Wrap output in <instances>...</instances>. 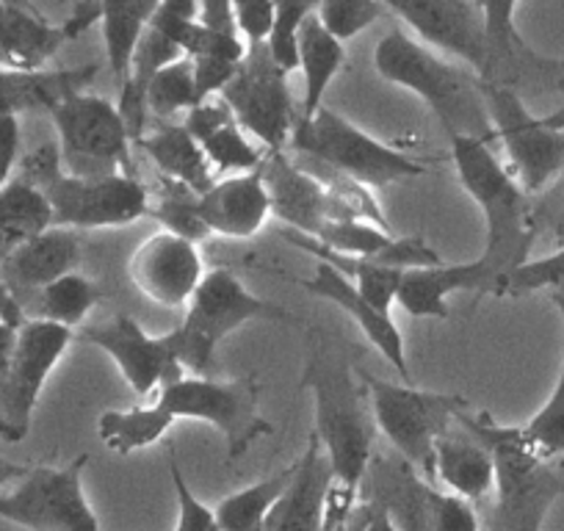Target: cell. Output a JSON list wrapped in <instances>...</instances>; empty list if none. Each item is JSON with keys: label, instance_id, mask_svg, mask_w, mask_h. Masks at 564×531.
I'll use <instances>...</instances> for the list:
<instances>
[{"label": "cell", "instance_id": "cell-1", "mask_svg": "<svg viewBox=\"0 0 564 531\" xmlns=\"http://www.w3.org/2000/svg\"><path fill=\"white\" fill-rule=\"evenodd\" d=\"M452 159L459 183L479 205L485 219V252L479 263L487 274V294H501V285L520 263L529 260L536 241L531 197L490 148V139L452 137Z\"/></svg>", "mask_w": 564, "mask_h": 531}, {"label": "cell", "instance_id": "cell-2", "mask_svg": "<svg viewBox=\"0 0 564 531\" xmlns=\"http://www.w3.org/2000/svg\"><path fill=\"white\" fill-rule=\"evenodd\" d=\"M302 382L313 393V404H316L313 435L327 452L335 481L357 492L373 457V441H377V421H373L360 368H351L344 357L329 349L327 340H318L316 349L311 351Z\"/></svg>", "mask_w": 564, "mask_h": 531}, {"label": "cell", "instance_id": "cell-3", "mask_svg": "<svg viewBox=\"0 0 564 531\" xmlns=\"http://www.w3.org/2000/svg\"><path fill=\"white\" fill-rule=\"evenodd\" d=\"M373 69L388 84L410 89L421 97L443 130L452 137L496 139L487 117L485 97H481V78L468 67L446 62L430 45L412 40L406 31L393 29L379 40L373 51Z\"/></svg>", "mask_w": 564, "mask_h": 531}, {"label": "cell", "instance_id": "cell-4", "mask_svg": "<svg viewBox=\"0 0 564 531\" xmlns=\"http://www.w3.org/2000/svg\"><path fill=\"white\" fill-rule=\"evenodd\" d=\"M457 424L474 432L496 459V507L487 531H542L553 501L564 492V468L540 459L520 437L518 426H503L490 415L465 410Z\"/></svg>", "mask_w": 564, "mask_h": 531}, {"label": "cell", "instance_id": "cell-5", "mask_svg": "<svg viewBox=\"0 0 564 531\" xmlns=\"http://www.w3.org/2000/svg\"><path fill=\"white\" fill-rule=\"evenodd\" d=\"M291 313L263 296L252 294L238 274L230 269L205 272L188 300L186 318L175 333H166L172 351L183 371L194 377H210L216 362V349L221 340L249 322H289Z\"/></svg>", "mask_w": 564, "mask_h": 531}, {"label": "cell", "instance_id": "cell-6", "mask_svg": "<svg viewBox=\"0 0 564 531\" xmlns=\"http://www.w3.org/2000/svg\"><path fill=\"white\" fill-rule=\"evenodd\" d=\"M289 150L294 155L322 161L329 170L368 188H382L390 183L426 175V166L421 161L388 148L327 106L318 108L313 117H296Z\"/></svg>", "mask_w": 564, "mask_h": 531}, {"label": "cell", "instance_id": "cell-7", "mask_svg": "<svg viewBox=\"0 0 564 531\" xmlns=\"http://www.w3.org/2000/svg\"><path fill=\"white\" fill-rule=\"evenodd\" d=\"M357 501L382 509L395 531H481L474 503L437 490L435 481L399 454H373Z\"/></svg>", "mask_w": 564, "mask_h": 531}, {"label": "cell", "instance_id": "cell-8", "mask_svg": "<svg viewBox=\"0 0 564 531\" xmlns=\"http://www.w3.org/2000/svg\"><path fill=\"white\" fill-rule=\"evenodd\" d=\"M360 377L366 382L377 430L388 437L399 457L435 481V443L452 430L459 413L470 410L468 399L457 393H435V390L388 382L362 368Z\"/></svg>", "mask_w": 564, "mask_h": 531}, {"label": "cell", "instance_id": "cell-9", "mask_svg": "<svg viewBox=\"0 0 564 531\" xmlns=\"http://www.w3.org/2000/svg\"><path fill=\"white\" fill-rule=\"evenodd\" d=\"M492 137L501 142L514 181L529 197H540L564 170V108L551 117L529 111L518 89L481 80Z\"/></svg>", "mask_w": 564, "mask_h": 531}, {"label": "cell", "instance_id": "cell-10", "mask_svg": "<svg viewBox=\"0 0 564 531\" xmlns=\"http://www.w3.org/2000/svg\"><path fill=\"white\" fill-rule=\"evenodd\" d=\"M260 384L254 377L216 379L186 377L164 384L155 393V404L172 421L192 419L214 426L227 443V459H241L260 437L271 435V424L260 415Z\"/></svg>", "mask_w": 564, "mask_h": 531}, {"label": "cell", "instance_id": "cell-11", "mask_svg": "<svg viewBox=\"0 0 564 531\" xmlns=\"http://www.w3.org/2000/svg\"><path fill=\"white\" fill-rule=\"evenodd\" d=\"M51 119L56 124L58 153L67 175L86 177V181L133 175V161H130L133 139L117 102L91 91H80L53 108Z\"/></svg>", "mask_w": 564, "mask_h": 531}, {"label": "cell", "instance_id": "cell-12", "mask_svg": "<svg viewBox=\"0 0 564 531\" xmlns=\"http://www.w3.org/2000/svg\"><path fill=\"white\" fill-rule=\"evenodd\" d=\"M89 454L62 468H31L9 492H0V520L29 531H100L84 490Z\"/></svg>", "mask_w": 564, "mask_h": 531}, {"label": "cell", "instance_id": "cell-13", "mask_svg": "<svg viewBox=\"0 0 564 531\" xmlns=\"http://www.w3.org/2000/svg\"><path fill=\"white\" fill-rule=\"evenodd\" d=\"M289 75L271 58L265 42L247 45V56L238 64L230 84L219 91L221 100L236 113L238 124L258 139L265 153L289 148L296 117L289 91Z\"/></svg>", "mask_w": 564, "mask_h": 531}, {"label": "cell", "instance_id": "cell-14", "mask_svg": "<svg viewBox=\"0 0 564 531\" xmlns=\"http://www.w3.org/2000/svg\"><path fill=\"white\" fill-rule=\"evenodd\" d=\"M73 340L75 329L62 327V324L36 322V318H29L18 329L12 366H9L7 382L0 388V441L23 443L29 437L34 410L40 404L47 377Z\"/></svg>", "mask_w": 564, "mask_h": 531}, {"label": "cell", "instance_id": "cell-15", "mask_svg": "<svg viewBox=\"0 0 564 531\" xmlns=\"http://www.w3.org/2000/svg\"><path fill=\"white\" fill-rule=\"evenodd\" d=\"M42 194L53 210V225L69 230H97V227H124L150 216L153 197L135 175L73 177L67 172L53 177Z\"/></svg>", "mask_w": 564, "mask_h": 531}, {"label": "cell", "instance_id": "cell-16", "mask_svg": "<svg viewBox=\"0 0 564 531\" xmlns=\"http://www.w3.org/2000/svg\"><path fill=\"white\" fill-rule=\"evenodd\" d=\"M379 3L390 14L404 20L423 45L459 58L481 80L498 84V62L474 0H379Z\"/></svg>", "mask_w": 564, "mask_h": 531}, {"label": "cell", "instance_id": "cell-17", "mask_svg": "<svg viewBox=\"0 0 564 531\" xmlns=\"http://www.w3.org/2000/svg\"><path fill=\"white\" fill-rule=\"evenodd\" d=\"M75 338L106 351L117 362L124 382L139 395L159 393L164 384L183 377V366L172 351L170 338L150 335L130 316H113L106 324L84 327Z\"/></svg>", "mask_w": 564, "mask_h": 531}, {"label": "cell", "instance_id": "cell-18", "mask_svg": "<svg viewBox=\"0 0 564 531\" xmlns=\"http://www.w3.org/2000/svg\"><path fill=\"white\" fill-rule=\"evenodd\" d=\"M128 274L148 300L181 307L188 305L197 285L203 283L205 266L197 243L161 230L139 243L128 263Z\"/></svg>", "mask_w": 564, "mask_h": 531}, {"label": "cell", "instance_id": "cell-19", "mask_svg": "<svg viewBox=\"0 0 564 531\" xmlns=\"http://www.w3.org/2000/svg\"><path fill=\"white\" fill-rule=\"evenodd\" d=\"M258 172L269 192L271 214L285 221L289 230L316 236L324 221H360L285 150L265 153Z\"/></svg>", "mask_w": 564, "mask_h": 531}, {"label": "cell", "instance_id": "cell-20", "mask_svg": "<svg viewBox=\"0 0 564 531\" xmlns=\"http://www.w3.org/2000/svg\"><path fill=\"white\" fill-rule=\"evenodd\" d=\"M100 20V0H80L78 12L56 25L36 9H23L0 0V62L9 67L40 69L67 45Z\"/></svg>", "mask_w": 564, "mask_h": 531}, {"label": "cell", "instance_id": "cell-21", "mask_svg": "<svg viewBox=\"0 0 564 531\" xmlns=\"http://www.w3.org/2000/svg\"><path fill=\"white\" fill-rule=\"evenodd\" d=\"M302 285H305L307 294L340 307V311L357 324V329L371 340L373 349L393 366V371L399 373V377L410 379V362H406L404 338H401L395 322L390 318V313L377 311V307L357 291V285L351 283L346 274H340L335 266L324 263V260H316V272L307 280H302Z\"/></svg>", "mask_w": 564, "mask_h": 531}, {"label": "cell", "instance_id": "cell-22", "mask_svg": "<svg viewBox=\"0 0 564 531\" xmlns=\"http://www.w3.org/2000/svg\"><path fill=\"white\" fill-rule=\"evenodd\" d=\"M333 487L335 474L327 452L318 437L311 435L305 454L296 459L294 479L271 507L265 531H324Z\"/></svg>", "mask_w": 564, "mask_h": 531}, {"label": "cell", "instance_id": "cell-23", "mask_svg": "<svg viewBox=\"0 0 564 531\" xmlns=\"http://www.w3.org/2000/svg\"><path fill=\"white\" fill-rule=\"evenodd\" d=\"M80 263V238L78 230L69 227H47L45 232L31 238L18 249L7 263L0 266V280L9 285L23 311L34 302L40 291L62 280L64 274L75 272Z\"/></svg>", "mask_w": 564, "mask_h": 531}, {"label": "cell", "instance_id": "cell-24", "mask_svg": "<svg viewBox=\"0 0 564 531\" xmlns=\"http://www.w3.org/2000/svg\"><path fill=\"white\" fill-rule=\"evenodd\" d=\"M197 210L210 236L252 238L271 216V203L260 172H243L221 177L199 194Z\"/></svg>", "mask_w": 564, "mask_h": 531}, {"label": "cell", "instance_id": "cell-25", "mask_svg": "<svg viewBox=\"0 0 564 531\" xmlns=\"http://www.w3.org/2000/svg\"><path fill=\"white\" fill-rule=\"evenodd\" d=\"M100 64L67 69H23L0 62V117L51 113L73 95L89 89Z\"/></svg>", "mask_w": 564, "mask_h": 531}, {"label": "cell", "instance_id": "cell-26", "mask_svg": "<svg viewBox=\"0 0 564 531\" xmlns=\"http://www.w3.org/2000/svg\"><path fill=\"white\" fill-rule=\"evenodd\" d=\"M183 124L219 175L258 172L263 164L260 150L249 142V133L238 124L236 113L219 95L194 106Z\"/></svg>", "mask_w": 564, "mask_h": 531}, {"label": "cell", "instance_id": "cell-27", "mask_svg": "<svg viewBox=\"0 0 564 531\" xmlns=\"http://www.w3.org/2000/svg\"><path fill=\"white\" fill-rule=\"evenodd\" d=\"M463 291L487 294V274L479 258L470 263H437L410 269L399 285L395 305L412 318H448V300Z\"/></svg>", "mask_w": 564, "mask_h": 531}, {"label": "cell", "instance_id": "cell-28", "mask_svg": "<svg viewBox=\"0 0 564 531\" xmlns=\"http://www.w3.org/2000/svg\"><path fill=\"white\" fill-rule=\"evenodd\" d=\"M441 481L452 496L481 501L496 490V459L487 443L454 421L452 430L435 443V485Z\"/></svg>", "mask_w": 564, "mask_h": 531}, {"label": "cell", "instance_id": "cell-29", "mask_svg": "<svg viewBox=\"0 0 564 531\" xmlns=\"http://www.w3.org/2000/svg\"><path fill=\"white\" fill-rule=\"evenodd\" d=\"M135 148L153 161L164 181L177 183L197 197L216 183L214 166L183 122H161L153 130H144V137L135 142Z\"/></svg>", "mask_w": 564, "mask_h": 531}, {"label": "cell", "instance_id": "cell-30", "mask_svg": "<svg viewBox=\"0 0 564 531\" xmlns=\"http://www.w3.org/2000/svg\"><path fill=\"white\" fill-rule=\"evenodd\" d=\"M346 47L338 36L329 34L318 14L302 23L300 42H296V67L305 78V95H302L300 117H313L324 106L327 86L333 84L335 75L344 69Z\"/></svg>", "mask_w": 564, "mask_h": 531}, {"label": "cell", "instance_id": "cell-31", "mask_svg": "<svg viewBox=\"0 0 564 531\" xmlns=\"http://www.w3.org/2000/svg\"><path fill=\"white\" fill-rule=\"evenodd\" d=\"M47 227H53V210L45 194L12 177L0 192V266Z\"/></svg>", "mask_w": 564, "mask_h": 531}, {"label": "cell", "instance_id": "cell-32", "mask_svg": "<svg viewBox=\"0 0 564 531\" xmlns=\"http://www.w3.org/2000/svg\"><path fill=\"white\" fill-rule=\"evenodd\" d=\"M161 0H100L102 40H106V58L113 78L122 84L128 78L130 58L141 34L150 25V18Z\"/></svg>", "mask_w": 564, "mask_h": 531}, {"label": "cell", "instance_id": "cell-33", "mask_svg": "<svg viewBox=\"0 0 564 531\" xmlns=\"http://www.w3.org/2000/svg\"><path fill=\"white\" fill-rule=\"evenodd\" d=\"M474 3L485 20L487 40H490L492 56L498 62V84L512 86L514 69L523 67V62L531 67H553L556 64L536 56L520 36L518 25H514V12H518L520 0H474Z\"/></svg>", "mask_w": 564, "mask_h": 531}, {"label": "cell", "instance_id": "cell-34", "mask_svg": "<svg viewBox=\"0 0 564 531\" xmlns=\"http://www.w3.org/2000/svg\"><path fill=\"white\" fill-rule=\"evenodd\" d=\"M172 424L175 421L153 402L148 408L108 410L97 419V435L113 454H133L164 441Z\"/></svg>", "mask_w": 564, "mask_h": 531}, {"label": "cell", "instance_id": "cell-35", "mask_svg": "<svg viewBox=\"0 0 564 531\" xmlns=\"http://www.w3.org/2000/svg\"><path fill=\"white\" fill-rule=\"evenodd\" d=\"M100 300L102 291L95 280L84 278L78 272H69L62 280L47 285L45 291H40L29 305V311H25V316L36 318V322H51L75 329L84 324V318L95 311Z\"/></svg>", "mask_w": 564, "mask_h": 531}, {"label": "cell", "instance_id": "cell-36", "mask_svg": "<svg viewBox=\"0 0 564 531\" xmlns=\"http://www.w3.org/2000/svg\"><path fill=\"white\" fill-rule=\"evenodd\" d=\"M294 470L296 463L289 465L285 470H280V474L269 476V479L254 481V485L221 498L219 507L214 509L221 531H265V520H269L271 507L280 501L285 487L291 485Z\"/></svg>", "mask_w": 564, "mask_h": 531}, {"label": "cell", "instance_id": "cell-37", "mask_svg": "<svg viewBox=\"0 0 564 531\" xmlns=\"http://www.w3.org/2000/svg\"><path fill=\"white\" fill-rule=\"evenodd\" d=\"M551 300L558 307V316L564 322V283L551 291ZM518 432L525 446L540 459L553 463V459H558L564 454V360L556 379V388L551 390L547 402L536 410L529 424L518 426Z\"/></svg>", "mask_w": 564, "mask_h": 531}, {"label": "cell", "instance_id": "cell-38", "mask_svg": "<svg viewBox=\"0 0 564 531\" xmlns=\"http://www.w3.org/2000/svg\"><path fill=\"white\" fill-rule=\"evenodd\" d=\"M197 106V89H194V64L192 58L183 56L177 62L166 64L155 73L148 86V117L172 119L181 111H192Z\"/></svg>", "mask_w": 564, "mask_h": 531}, {"label": "cell", "instance_id": "cell-39", "mask_svg": "<svg viewBox=\"0 0 564 531\" xmlns=\"http://www.w3.org/2000/svg\"><path fill=\"white\" fill-rule=\"evenodd\" d=\"M197 199L199 197L194 192L166 181V192L159 199H153L150 216L155 221H161L166 232H175V236L199 243L205 238H210V230L205 227L203 216H199Z\"/></svg>", "mask_w": 564, "mask_h": 531}, {"label": "cell", "instance_id": "cell-40", "mask_svg": "<svg viewBox=\"0 0 564 531\" xmlns=\"http://www.w3.org/2000/svg\"><path fill=\"white\" fill-rule=\"evenodd\" d=\"M318 12V0H274V25L265 40L271 58L280 64L285 73L296 69V42L300 29L311 14Z\"/></svg>", "mask_w": 564, "mask_h": 531}, {"label": "cell", "instance_id": "cell-41", "mask_svg": "<svg viewBox=\"0 0 564 531\" xmlns=\"http://www.w3.org/2000/svg\"><path fill=\"white\" fill-rule=\"evenodd\" d=\"M388 9L379 0H318V20L340 42H349L371 29Z\"/></svg>", "mask_w": 564, "mask_h": 531}, {"label": "cell", "instance_id": "cell-42", "mask_svg": "<svg viewBox=\"0 0 564 531\" xmlns=\"http://www.w3.org/2000/svg\"><path fill=\"white\" fill-rule=\"evenodd\" d=\"M564 283V243L545 258L525 260L503 280L498 296H525L534 291H553Z\"/></svg>", "mask_w": 564, "mask_h": 531}, {"label": "cell", "instance_id": "cell-43", "mask_svg": "<svg viewBox=\"0 0 564 531\" xmlns=\"http://www.w3.org/2000/svg\"><path fill=\"white\" fill-rule=\"evenodd\" d=\"M166 459H170V479L175 487L177 496V525L175 531H221L216 512L210 507H205L194 490L188 487L186 476H183L181 463H177V452L172 443H166Z\"/></svg>", "mask_w": 564, "mask_h": 531}, {"label": "cell", "instance_id": "cell-44", "mask_svg": "<svg viewBox=\"0 0 564 531\" xmlns=\"http://www.w3.org/2000/svg\"><path fill=\"white\" fill-rule=\"evenodd\" d=\"M531 214H534L536 236H551L562 247L564 243V170L545 192L531 199Z\"/></svg>", "mask_w": 564, "mask_h": 531}, {"label": "cell", "instance_id": "cell-45", "mask_svg": "<svg viewBox=\"0 0 564 531\" xmlns=\"http://www.w3.org/2000/svg\"><path fill=\"white\" fill-rule=\"evenodd\" d=\"M199 14V0H161L159 9L150 18V29L164 34L166 40L175 42L181 47L183 34L197 23Z\"/></svg>", "mask_w": 564, "mask_h": 531}, {"label": "cell", "instance_id": "cell-46", "mask_svg": "<svg viewBox=\"0 0 564 531\" xmlns=\"http://www.w3.org/2000/svg\"><path fill=\"white\" fill-rule=\"evenodd\" d=\"M232 9L247 45H260L269 40L274 25V0H232Z\"/></svg>", "mask_w": 564, "mask_h": 531}, {"label": "cell", "instance_id": "cell-47", "mask_svg": "<svg viewBox=\"0 0 564 531\" xmlns=\"http://www.w3.org/2000/svg\"><path fill=\"white\" fill-rule=\"evenodd\" d=\"M18 181L29 183L34 188H45L47 183L53 181L56 175H62L64 166H62V153H58V144H42L40 150L29 153L25 159H20L18 164Z\"/></svg>", "mask_w": 564, "mask_h": 531}, {"label": "cell", "instance_id": "cell-48", "mask_svg": "<svg viewBox=\"0 0 564 531\" xmlns=\"http://www.w3.org/2000/svg\"><path fill=\"white\" fill-rule=\"evenodd\" d=\"M194 64V89H197V106L219 95L236 75L238 64L219 62V58H192Z\"/></svg>", "mask_w": 564, "mask_h": 531}, {"label": "cell", "instance_id": "cell-49", "mask_svg": "<svg viewBox=\"0 0 564 531\" xmlns=\"http://www.w3.org/2000/svg\"><path fill=\"white\" fill-rule=\"evenodd\" d=\"M20 164V122L18 117H0V192L12 183Z\"/></svg>", "mask_w": 564, "mask_h": 531}, {"label": "cell", "instance_id": "cell-50", "mask_svg": "<svg viewBox=\"0 0 564 531\" xmlns=\"http://www.w3.org/2000/svg\"><path fill=\"white\" fill-rule=\"evenodd\" d=\"M197 23L205 25V29L216 31V34L241 36V31H238V23H236L232 0H199Z\"/></svg>", "mask_w": 564, "mask_h": 531}, {"label": "cell", "instance_id": "cell-51", "mask_svg": "<svg viewBox=\"0 0 564 531\" xmlns=\"http://www.w3.org/2000/svg\"><path fill=\"white\" fill-rule=\"evenodd\" d=\"M29 322L23 305L18 302V296L9 291V285L0 280V324H9V327H23Z\"/></svg>", "mask_w": 564, "mask_h": 531}, {"label": "cell", "instance_id": "cell-52", "mask_svg": "<svg viewBox=\"0 0 564 531\" xmlns=\"http://www.w3.org/2000/svg\"><path fill=\"white\" fill-rule=\"evenodd\" d=\"M355 501H357V492L346 490V487H340L338 481H335L333 496H329V509H327V529L324 531H333L335 525H338V520L344 518L346 509H349Z\"/></svg>", "mask_w": 564, "mask_h": 531}, {"label": "cell", "instance_id": "cell-53", "mask_svg": "<svg viewBox=\"0 0 564 531\" xmlns=\"http://www.w3.org/2000/svg\"><path fill=\"white\" fill-rule=\"evenodd\" d=\"M14 346H18V327L0 324V388L7 382L9 366H12Z\"/></svg>", "mask_w": 564, "mask_h": 531}, {"label": "cell", "instance_id": "cell-54", "mask_svg": "<svg viewBox=\"0 0 564 531\" xmlns=\"http://www.w3.org/2000/svg\"><path fill=\"white\" fill-rule=\"evenodd\" d=\"M29 465H20V463H12V459H3L0 457V487L7 485H14V481L23 479L25 474H29Z\"/></svg>", "mask_w": 564, "mask_h": 531}, {"label": "cell", "instance_id": "cell-55", "mask_svg": "<svg viewBox=\"0 0 564 531\" xmlns=\"http://www.w3.org/2000/svg\"><path fill=\"white\" fill-rule=\"evenodd\" d=\"M362 531H395V525L390 523V518L382 512V509L371 507V518H368L366 529Z\"/></svg>", "mask_w": 564, "mask_h": 531}, {"label": "cell", "instance_id": "cell-56", "mask_svg": "<svg viewBox=\"0 0 564 531\" xmlns=\"http://www.w3.org/2000/svg\"><path fill=\"white\" fill-rule=\"evenodd\" d=\"M7 3H14V7H23V9H36L31 0H7Z\"/></svg>", "mask_w": 564, "mask_h": 531}]
</instances>
